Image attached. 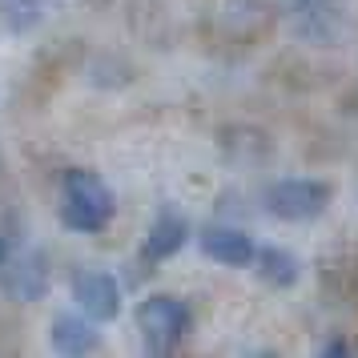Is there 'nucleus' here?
<instances>
[{
    "instance_id": "obj_9",
    "label": "nucleus",
    "mask_w": 358,
    "mask_h": 358,
    "mask_svg": "<svg viewBox=\"0 0 358 358\" xmlns=\"http://www.w3.org/2000/svg\"><path fill=\"white\" fill-rule=\"evenodd\" d=\"M4 258H8V250H4V242H0V262H4Z\"/></svg>"
},
{
    "instance_id": "obj_5",
    "label": "nucleus",
    "mask_w": 358,
    "mask_h": 358,
    "mask_svg": "<svg viewBox=\"0 0 358 358\" xmlns=\"http://www.w3.org/2000/svg\"><path fill=\"white\" fill-rule=\"evenodd\" d=\"M201 250L210 254L217 266H250L258 245L245 238L242 229H226V226H210L201 234Z\"/></svg>"
},
{
    "instance_id": "obj_3",
    "label": "nucleus",
    "mask_w": 358,
    "mask_h": 358,
    "mask_svg": "<svg viewBox=\"0 0 358 358\" xmlns=\"http://www.w3.org/2000/svg\"><path fill=\"white\" fill-rule=\"evenodd\" d=\"M330 201V189L322 181H306V178H290V181H278L270 185L266 194V210L282 217V222H310L318 217Z\"/></svg>"
},
{
    "instance_id": "obj_1",
    "label": "nucleus",
    "mask_w": 358,
    "mask_h": 358,
    "mask_svg": "<svg viewBox=\"0 0 358 358\" xmlns=\"http://www.w3.org/2000/svg\"><path fill=\"white\" fill-rule=\"evenodd\" d=\"M113 189L89 173V169H73L65 178V201H61V222L77 234H97L101 226L113 222Z\"/></svg>"
},
{
    "instance_id": "obj_2",
    "label": "nucleus",
    "mask_w": 358,
    "mask_h": 358,
    "mask_svg": "<svg viewBox=\"0 0 358 358\" xmlns=\"http://www.w3.org/2000/svg\"><path fill=\"white\" fill-rule=\"evenodd\" d=\"M137 326H141V338L149 342V350H169L189 330V306L181 298H169V294L145 298L137 310Z\"/></svg>"
},
{
    "instance_id": "obj_7",
    "label": "nucleus",
    "mask_w": 358,
    "mask_h": 358,
    "mask_svg": "<svg viewBox=\"0 0 358 358\" xmlns=\"http://www.w3.org/2000/svg\"><path fill=\"white\" fill-rule=\"evenodd\" d=\"M181 242H185V222L173 217V213L157 217L153 229H149V238H145V262H162L169 254H178Z\"/></svg>"
},
{
    "instance_id": "obj_8",
    "label": "nucleus",
    "mask_w": 358,
    "mask_h": 358,
    "mask_svg": "<svg viewBox=\"0 0 358 358\" xmlns=\"http://www.w3.org/2000/svg\"><path fill=\"white\" fill-rule=\"evenodd\" d=\"M254 262H258V270L270 278L274 286H290L294 278H298V262H294V254H286V250H258Z\"/></svg>"
},
{
    "instance_id": "obj_4",
    "label": "nucleus",
    "mask_w": 358,
    "mask_h": 358,
    "mask_svg": "<svg viewBox=\"0 0 358 358\" xmlns=\"http://www.w3.org/2000/svg\"><path fill=\"white\" fill-rule=\"evenodd\" d=\"M73 294H77V302H81L85 314L97 318V322H109V318H117V310H121L117 278L105 274V270H85V274H77Z\"/></svg>"
},
{
    "instance_id": "obj_6",
    "label": "nucleus",
    "mask_w": 358,
    "mask_h": 358,
    "mask_svg": "<svg viewBox=\"0 0 358 358\" xmlns=\"http://www.w3.org/2000/svg\"><path fill=\"white\" fill-rule=\"evenodd\" d=\"M52 346L61 355H85V350L97 346V330L89 322H81V318H73V314H61L52 322Z\"/></svg>"
}]
</instances>
